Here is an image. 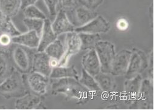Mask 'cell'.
I'll return each mask as SVG.
<instances>
[{
    "mask_svg": "<svg viewBox=\"0 0 154 110\" xmlns=\"http://www.w3.org/2000/svg\"><path fill=\"white\" fill-rule=\"evenodd\" d=\"M113 77L110 73L100 72L94 77L102 91L111 93L113 91L115 86Z\"/></svg>",
    "mask_w": 154,
    "mask_h": 110,
    "instance_id": "cell-19",
    "label": "cell"
},
{
    "mask_svg": "<svg viewBox=\"0 0 154 110\" xmlns=\"http://www.w3.org/2000/svg\"><path fill=\"white\" fill-rule=\"evenodd\" d=\"M5 17V15L1 11H0V24H1V23H2V21L3 20Z\"/></svg>",
    "mask_w": 154,
    "mask_h": 110,
    "instance_id": "cell-35",
    "label": "cell"
},
{
    "mask_svg": "<svg viewBox=\"0 0 154 110\" xmlns=\"http://www.w3.org/2000/svg\"><path fill=\"white\" fill-rule=\"evenodd\" d=\"M117 28L120 31H125L128 27H129V23L124 18H121L118 20L116 23Z\"/></svg>",
    "mask_w": 154,
    "mask_h": 110,
    "instance_id": "cell-32",
    "label": "cell"
},
{
    "mask_svg": "<svg viewBox=\"0 0 154 110\" xmlns=\"http://www.w3.org/2000/svg\"><path fill=\"white\" fill-rule=\"evenodd\" d=\"M94 49L100 63L101 72L110 73L112 64L116 55L115 45L108 41L99 40L96 44Z\"/></svg>",
    "mask_w": 154,
    "mask_h": 110,
    "instance_id": "cell-4",
    "label": "cell"
},
{
    "mask_svg": "<svg viewBox=\"0 0 154 110\" xmlns=\"http://www.w3.org/2000/svg\"><path fill=\"white\" fill-rule=\"evenodd\" d=\"M79 5H80L79 0H59L58 10L62 9L65 12H68Z\"/></svg>",
    "mask_w": 154,
    "mask_h": 110,
    "instance_id": "cell-28",
    "label": "cell"
},
{
    "mask_svg": "<svg viewBox=\"0 0 154 110\" xmlns=\"http://www.w3.org/2000/svg\"><path fill=\"white\" fill-rule=\"evenodd\" d=\"M66 14L69 20L75 28L86 24L98 15L94 10L90 9L81 4Z\"/></svg>",
    "mask_w": 154,
    "mask_h": 110,
    "instance_id": "cell-7",
    "label": "cell"
},
{
    "mask_svg": "<svg viewBox=\"0 0 154 110\" xmlns=\"http://www.w3.org/2000/svg\"><path fill=\"white\" fill-rule=\"evenodd\" d=\"M0 30H1L2 32L8 34L12 37L17 36L21 34L14 25L11 18L6 16L5 17L3 20L0 24Z\"/></svg>",
    "mask_w": 154,
    "mask_h": 110,
    "instance_id": "cell-26",
    "label": "cell"
},
{
    "mask_svg": "<svg viewBox=\"0 0 154 110\" xmlns=\"http://www.w3.org/2000/svg\"><path fill=\"white\" fill-rule=\"evenodd\" d=\"M9 50H10V49H4V48H3V47L0 46V56H1V55H3V54L9 53Z\"/></svg>",
    "mask_w": 154,
    "mask_h": 110,
    "instance_id": "cell-34",
    "label": "cell"
},
{
    "mask_svg": "<svg viewBox=\"0 0 154 110\" xmlns=\"http://www.w3.org/2000/svg\"><path fill=\"white\" fill-rule=\"evenodd\" d=\"M65 35V53L59 66H66L70 57L81 50V42L78 33L73 31Z\"/></svg>",
    "mask_w": 154,
    "mask_h": 110,
    "instance_id": "cell-8",
    "label": "cell"
},
{
    "mask_svg": "<svg viewBox=\"0 0 154 110\" xmlns=\"http://www.w3.org/2000/svg\"><path fill=\"white\" fill-rule=\"evenodd\" d=\"M20 10V0H0V11L6 17L12 18Z\"/></svg>",
    "mask_w": 154,
    "mask_h": 110,
    "instance_id": "cell-21",
    "label": "cell"
},
{
    "mask_svg": "<svg viewBox=\"0 0 154 110\" xmlns=\"http://www.w3.org/2000/svg\"><path fill=\"white\" fill-rule=\"evenodd\" d=\"M15 69L9 53L0 56V84L13 72Z\"/></svg>",
    "mask_w": 154,
    "mask_h": 110,
    "instance_id": "cell-22",
    "label": "cell"
},
{
    "mask_svg": "<svg viewBox=\"0 0 154 110\" xmlns=\"http://www.w3.org/2000/svg\"><path fill=\"white\" fill-rule=\"evenodd\" d=\"M143 82V78L141 74L130 78L125 81L124 90L125 94L130 100H136L138 98Z\"/></svg>",
    "mask_w": 154,
    "mask_h": 110,
    "instance_id": "cell-16",
    "label": "cell"
},
{
    "mask_svg": "<svg viewBox=\"0 0 154 110\" xmlns=\"http://www.w3.org/2000/svg\"><path fill=\"white\" fill-rule=\"evenodd\" d=\"M68 77H72L79 80V73L74 66L69 67L66 66H56L53 68L49 75V78L51 79H59Z\"/></svg>",
    "mask_w": 154,
    "mask_h": 110,
    "instance_id": "cell-18",
    "label": "cell"
},
{
    "mask_svg": "<svg viewBox=\"0 0 154 110\" xmlns=\"http://www.w3.org/2000/svg\"><path fill=\"white\" fill-rule=\"evenodd\" d=\"M78 34L81 42V50L94 49L96 44L100 40V36L99 34L80 32Z\"/></svg>",
    "mask_w": 154,
    "mask_h": 110,
    "instance_id": "cell-24",
    "label": "cell"
},
{
    "mask_svg": "<svg viewBox=\"0 0 154 110\" xmlns=\"http://www.w3.org/2000/svg\"><path fill=\"white\" fill-rule=\"evenodd\" d=\"M12 43L31 49H37L40 37L35 31H29L12 37Z\"/></svg>",
    "mask_w": 154,
    "mask_h": 110,
    "instance_id": "cell-17",
    "label": "cell"
},
{
    "mask_svg": "<svg viewBox=\"0 0 154 110\" xmlns=\"http://www.w3.org/2000/svg\"><path fill=\"white\" fill-rule=\"evenodd\" d=\"M51 24L54 32L58 37L68 32H73L75 29L69 20L66 12L62 9L58 10L54 21Z\"/></svg>",
    "mask_w": 154,
    "mask_h": 110,
    "instance_id": "cell-12",
    "label": "cell"
},
{
    "mask_svg": "<svg viewBox=\"0 0 154 110\" xmlns=\"http://www.w3.org/2000/svg\"><path fill=\"white\" fill-rule=\"evenodd\" d=\"M29 92L23 74L16 69L0 84V95L6 99H18Z\"/></svg>",
    "mask_w": 154,
    "mask_h": 110,
    "instance_id": "cell-3",
    "label": "cell"
},
{
    "mask_svg": "<svg viewBox=\"0 0 154 110\" xmlns=\"http://www.w3.org/2000/svg\"><path fill=\"white\" fill-rule=\"evenodd\" d=\"M1 32H1V30H0V33H1Z\"/></svg>",
    "mask_w": 154,
    "mask_h": 110,
    "instance_id": "cell-36",
    "label": "cell"
},
{
    "mask_svg": "<svg viewBox=\"0 0 154 110\" xmlns=\"http://www.w3.org/2000/svg\"><path fill=\"white\" fill-rule=\"evenodd\" d=\"M44 51L50 58L56 59L60 62L65 53L64 42L57 38L49 44Z\"/></svg>",
    "mask_w": 154,
    "mask_h": 110,
    "instance_id": "cell-20",
    "label": "cell"
},
{
    "mask_svg": "<svg viewBox=\"0 0 154 110\" xmlns=\"http://www.w3.org/2000/svg\"><path fill=\"white\" fill-rule=\"evenodd\" d=\"M45 4L49 14L51 17H56L59 7V0H43Z\"/></svg>",
    "mask_w": 154,
    "mask_h": 110,
    "instance_id": "cell-29",
    "label": "cell"
},
{
    "mask_svg": "<svg viewBox=\"0 0 154 110\" xmlns=\"http://www.w3.org/2000/svg\"><path fill=\"white\" fill-rule=\"evenodd\" d=\"M12 43V37L8 34L0 33V46L5 49H9Z\"/></svg>",
    "mask_w": 154,
    "mask_h": 110,
    "instance_id": "cell-30",
    "label": "cell"
},
{
    "mask_svg": "<svg viewBox=\"0 0 154 110\" xmlns=\"http://www.w3.org/2000/svg\"><path fill=\"white\" fill-rule=\"evenodd\" d=\"M38 0H20L21 2V10H24L26 8L35 5Z\"/></svg>",
    "mask_w": 154,
    "mask_h": 110,
    "instance_id": "cell-33",
    "label": "cell"
},
{
    "mask_svg": "<svg viewBox=\"0 0 154 110\" xmlns=\"http://www.w3.org/2000/svg\"><path fill=\"white\" fill-rule=\"evenodd\" d=\"M132 50L123 49L116 53L113 60L110 74L113 76L124 75L129 66Z\"/></svg>",
    "mask_w": 154,
    "mask_h": 110,
    "instance_id": "cell-10",
    "label": "cell"
},
{
    "mask_svg": "<svg viewBox=\"0 0 154 110\" xmlns=\"http://www.w3.org/2000/svg\"><path fill=\"white\" fill-rule=\"evenodd\" d=\"M25 18H36L45 20L46 19V15L35 5L29 6L23 10Z\"/></svg>",
    "mask_w": 154,
    "mask_h": 110,
    "instance_id": "cell-27",
    "label": "cell"
},
{
    "mask_svg": "<svg viewBox=\"0 0 154 110\" xmlns=\"http://www.w3.org/2000/svg\"><path fill=\"white\" fill-rule=\"evenodd\" d=\"M23 76L29 92L41 96L46 94L50 87L49 77L34 71L23 74Z\"/></svg>",
    "mask_w": 154,
    "mask_h": 110,
    "instance_id": "cell-5",
    "label": "cell"
},
{
    "mask_svg": "<svg viewBox=\"0 0 154 110\" xmlns=\"http://www.w3.org/2000/svg\"><path fill=\"white\" fill-rule=\"evenodd\" d=\"M79 2L81 5L95 11L103 3L104 0H79Z\"/></svg>",
    "mask_w": 154,
    "mask_h": 110,
    "instance_id": "cell-31",
    "label": "cell"
},
{
    "mask_svg": "<svg viewBox=\"0 0 154 110\" xmlns=\"http://www.w3.org/2000/svg\"><path fill=\"white\" fill-rule=\"evenodd\" d=\"M51 21L49 19L46 18L44 21V26L42 34L40 37L39 45L37 49L38 52L44 51L46 47L55 41L58 36L54 32Z\"/></svg>",
    "mask_w": 154,
    "mask_h": 110,
    "instance_id": "cell-15",
    "label": "cell"
},
{
    "mask_svg": "<svg viewBox=\"0 0 154 110\" xmlns=\"http://www.w3.org/2000/svg\"><path fill=\"white\" fill-rule=\"evenodd\" d=\"M82 65L83 69L93 77L101 72L100 63L94 48L88 50L83 56Z\"/></svg>",
    "mask_w": 154,
    "mask_h": 110,
    "instance_id": "cell-14",
    "label": "cell"
},
{
    "mask_svg": "<svg viewBox=\"0 0 154 110\" xmlns=\"http://www.w3.org/2000/svg\"><path fill=\"white\" fill-rule=\"evenodd\" d=\"M50 90L53 95L63 94L66 100H75L77 103L82 105L87 103L92 97V93L80 83L79 80L72 77L50 78Z\"/></svg>",
    "mask_w": 154,
    "mask_h": 110,
    "instance_id": "cell-1",
    "label": "cell"
},
{
    "mask_svg": "<svg viewBox=\"0 0 154 110\" xmlns=\"http://www.w3.org/2000/svg\"><path fill=\"white\" fill-rule=\"evenodd\" d=\"M37 49H31L13 43L11 46L9 56L14 68L23 74L32 71V63Z\"/></svg>",
    "mask_w": 154,
    "mask_h": 110,
    "instance_id": "cell-2",
    "label": "cell"
},
{
    "mask_svg": "<svg viewBox=\"0 0 154 110\" xmlns=\"http://www.w3.org/2000/svg\"><path fill=\"white\" fill-rule=\"evenodd\" d=\"M44 21L41 19L24 18L23 19V23L28 31H35L40 37L44 26Z\"/></svg>",
    "mask_w": 154,
    "mask_h": 110,
    "instance_id": "cell-25",
    "label": "cell"
},
{
    "mask_svg": "<svg viewBox=\"0 0 154 110\" xmlns=\"http://www.w3.org/2000/svg\"><path fill=\"white\" fill-rule=\"evenodd\" d=\"M110 29V23L103 16L98 15L86 24L81 27H76L74 31L77 33L99 34L107 32L109 31Z\"/></svg>",
    "mask_w": 154,
    "mask_h": 110,
    "instance_id": "cell-9",
    "label": "cell"
},
{
    "mask_svg": "<svg viewBox=\"0 0 154 110\" xmlns=\"http://www.w3.org/2000/svg\"><path fill=\"white\" fill-rule=\"evenodd\" d=\"M50 65V57L45 51L35 52L32 63V71L38 72L46 77H49L52 71Z\"/></svg>",
    "mask_w": 154,
    "mask_h": 110,
    "instance_id": "cell-13",
    "label": "cell"
},
{
    "mask_svg": "<svg viewBox=\"0 0 154 110\" xmlns=\"http://www.w3.org/2000/svg\"><path fill=\"white\" fill-rule=\"evenodd\" d=\"M79 81L92 94H96L102 91L94 77L88 74L84 69H82V75L79 78Z\"/></svg>",
    "mask_w": 154,
    "mask_h": 110,
    "instance_id": "cell-23",
    "label": "cell"
},
{
    "mask_svg": "<svg viewBox=\"0 0 154 110\" xmlns=\"http://www.w3.org/2000/svg\"><path fill=\"white\" fill-rule=\"evenodd\" d=\"M147 66L148 59L146 54L138 49H134L132 51L129 66L124 75L127 79L132 78L141 74Z\"/></svg>",
    "mask_w": 154,
    "mask_h": 110,
    "instance_id": "cell-6",
    "label": "cell"
},
{
    "mask_svg": "<svg viewBox=\"0 0 154 110\" xmlns=\"http://www.w3.org/2000/svg\"><path fill=\"white\" fill-rule=\"evenodd\" d=\"M44 96H38L29 92L24 96L18 98L15 106L17 109H34L42 108H45L43 103Z\"/></svg>",
    "mask_w": 154,
    "mask_h": 110,
    "instance_id": "cell-11",
    "label": "cell"
}]
</instances>
